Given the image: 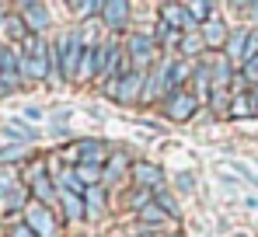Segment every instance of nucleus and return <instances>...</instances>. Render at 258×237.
I'll list each match as a JSON object with an SVG mask.
<instances>
[{
    "mask_svg": "<svg viewBox=\"0 0 258 237\" xmlns=\"http://www.w3.org/2000/svg\"><path fill=\"white\" fill-rule=\"evenodd\" d=\"M84 32L77 28V32H70V35H63V42H56V52H59V67H63V74L67 77H77V70H81V60H84Z\"/></svg>",
    "mask_w": 258,
    "mask_h": 237,
    "instance_id": "nucleus-1",
    "label": "nucleus"
},
{
    "mask_svg": "<svg viewBox=\"0 0 258 237\" xmlns=\"http://www.w3.org/2000/svg\"><path fill=\"white\" fill-rule=\"evenodd\" d=\"M21 74L35 80H42L49 74V45L42 39H28V49L21 56Z\"/></svg>",
    "mask_w": 258,
    "mask_h": 237,
    "instance_id": "nucleus-2",
    "label": "nucleus"
},
{
    "mask_svg": "<svg viewBox=\"0 0 258 237\" xmlns=\"http://www.w3.org/2000/svg\"><path fill=\"white\" fill-rule=\"evenodd\" d=\"M143 84H147V74H136V70H129L122 80H108V94H115L119 101H136V94L143 91Z\"/></svg>",
    "mask_w": 258,
    "mask_h": 237,
    "instance_id": "nucleus-3",
    "label": "nucleus"
},
{
    "mask_svg": "<svg viewBox=\"0 0 258 237\" xmlns=\"http://www.w3.org/2000/svg\"><path fill=\"white\" fill-rule=\"evenodd\" d=\"M25 223H28L39 237H52L56 234V220H52V213L45 209L42 202H32V206L25 209Z\"/></svg>",
    "mask_w": 258,
    "mask_h": 237,
    "instance_id": "nucleus-4",
    "label": "nucleus"
},
{
    "mask_svg": "<svg viewBox=\"0 0 258 237\" xmlns=\"http://www.w3.org/2000/svg\"><path fill=\"white\" fill-rule=\"evenodd\" d=\"M164 108H168V115H171L174 122H185V118L196 115V108H199V98H196V94H185V91H171Z\"/></svg>",
    "mask_w": 258,
    "mask_h": 237,
    "instance_id": "nucleus-5",
    "label": "nucleus"
},
{
    "mask_svg": "<svg viewBox=\"0 0 258 237\" xmlns=\"http://www.w3.org/2000/svg\"><path fill=\"white\" fill-rule=\"evenodd\" d=\"M150 56H154V39H147V35H133L129 39V60H133L136 74H143L150 67Z\"/></svg>",
    "mask_w": 258,
    "mask_h": 237,
    "instance_id": "nucleus-6",
    "label": "nucleus"
},
{
    "mask_svg": "<svg viewBox=\"0 0 258 237\" xmlns=\"http://www.w3.org/2000/svg\"><path fill=\"white\" fill-rule=\"evenodd\" d=\"M21 14H25V25L32 32H45L49 28V11L42 4H21Z\"/></svg>",
    "mask_w": 258,
    "mask_h": 237,
    "instance_id": "nucleus-7",
    "label": "nucleus"
},
{
    "mask_svg": "<svg viewBox=\"0 0 258 237\" xmlns=\"http://www.w3.org/2000/svg\"><path fill=\"white\" fill-rule=\"evenodd\" d=\"M136 182L147 185V189H154V192H161V185H164V171H161L157 164H136Z\"/></svg>",
    "mask_w": 258,
    "mask_h": 237,
    "instance_id": "nucleus-8",
    "label": "nucleus"
},
{
    "mask_svg": "<svg viewBox=\"0 0 258 237\" xmlns=\"http://www.w3.org/2000/svg\"><path fill=\"white\" fill-rule=\"evenodd\" d=\"M101 14H105V25H108V28H122V25H126L129 18V4L126 0H115V4H105V7H101Z\"/></svg>",
    "mask_w": 258,
    "mask_h": 237,
    "instance_id": "nucleus-9",
    "label": "nucleus"
},
{
    "mask_svg": "<svg viewBox=\"0 0 258 237\" xmlns=\"http://www.w3.org/2000/svg\"><path fill=\"white\" fill-rule=\"evenodd\" d=\"M77 154H81V164H101L105 160V143L101 140H84V143H77Z\"/></svg>",
    "mask_w": 258,
    "mask_h": 237,
    "instance_id": "nucleus-10",
    "label": "nucleus"
},
{
    "mask_svg": "<svg viewBox=\"0 0 258 237\" xmlns=\"http://www.w3.org/2000/svg\"><path fill=\"white\" fill-rule=\"evenodd\" d=\"M164 21H168L171 28H178V25H181V28H196V21L188 18V7H178V4H168V7H164Z\"/></svg>",
    "mask_w": 258,
    "mask_h": 237,
    "instance_id": "nucleus-11",
    "label": "nucleus"
},
{
    "mask_svg": "<svg viewBox=\"0 0 258 237\" xmlns=\"http://www.w3.org/2000/svg\"><path fill=\"white\" fill-rule=\"evenodd\" d=\"M203 42H206V45H220V42H227V25H223L220 18H210V21L203 25Z\"/></svg>",
    "mask_w": 258,
    "mask_h": 237,
    "instance_id": "nucleus-12",
    "label": "nucleus"
},
{
    "mask_svg": "<svg viewBox=\"0 0 258 237\" xmlns=\"http://www.w3.org/2000/svg\"><path fill=\"white\" fill-rule=\"evenodd\" d=\"M258 108H255V101L248 98V94H241V98H234L230 105H227V115L230 118H248V115H255Z\"/></svg>",
    "mask_w": 258,
    "mask_h": 237,
    "instance_id": "nucleus-13",
    "label": "nucleus"
},
{
    "mask_svg": "<svg viewBox=\"0 0 258 237\" xmlns=\"http://www.w3.org/2000/svg\"><path fill=\"white\" fill-rule=\"evenodd\" d=\"M230 80V60L227 56H213V87H223Z\"/></svg>",
    "mask_w": 258,
    "mask_h": 237,
    "instance_id": "nucleus-14",
    "label": "nucleus"
},
{
    "mask_svg": "<svg viewBox=\"0 0 258 237\" xmlns=\"http://www.w3.org/2000/svg\"><path fill=\"white\" fill-rule=\"evenodd\" d=\"M59 199H63V209H67L70 220L84 216V202H81V196H74V192H59Z\"/></svg>",
    "mask_w": 258,
    "mask_h": 237,
    "instance_id": "nucleus-15",
    "label": "nucleus"
},
{
    "mask_svg": "<svg viewBox=\"0 0 258 237\" xmlns=\"http://www.w3.org/2000/svg\"><path fill=\"white\" fill-rule=\"evenodd\" d=\"M14 192H18V174L7 171V167H0V199L14 196Z\"/></svg>",
    "mask_w": 258,
    "mask_h": 237,
    "instance_id": "nucleus-16",
    "label": "nucleus"
},
{
    "mask_svg": "<svg viewBox=\"0 0 258 237\" xmlns=\"http://www.w3.org/2000/svg\"><path fill=\"white\" fill-rule=\"evenodd\" d=\"M59 185H67L63 192H74V196H81V192H84V196H87V189H84V182L77 178V171H63V178H59Z\"/></svg>",
    "mask_w": 258,
    "mask_h": 237,
    "instance_id": "nucleus-17",
    "label": "nucleus"
},
{
    "mask_svg": "<svg viewBox=\"0 0 258 237\" xmlns=\"http://www.w3.org/2000/svg\"><path fill=\"white\" fill-rule=\"evenodd\" d=\"M77 178L87 182V189H94V182L101 178V167L98 164H77Z\"/></svg>",
    "mask_w": 258,
    "mask_h": 237,
    "instance_id": "nucleus-18",
    "label": "nucleus"
},
{
    "mask_svg": "<svg viewBox=\"0 0 258 237\" xmlns=\"http://www.w3.org/2000/svg\"><path fill=\"white\" fill-rule=\"evenodd\" d=\"M25 150H28L25 143H7V147L0 150V160H4V164H14V160L25 157Z\"/></svg>",
    "mask_w": 258,
    "mask_h": 237,
    "instance_id": "nucleus-19",
    "label": "nucleus"
},
{
    "mask_svg": "<svg viewBox=\"0 0 258 237\" xmlns=\"http://www.w3.org/2000/svg\"><path fill=\"white\" fill-rule=\"evenodd\" d=\"M251 39V32H234L230 35V45H227V52L230 56H244V42Z\"/></svg>",
    "mask_w": 258,
    "mask_h": 237,
    "instance_id": "nucleus-20",
    "label": "nucleus"
},
{
    "mask_svg": "<svg viewBox=\"0 0 258 237\" xmlns=\"http://www.w3.org/2000/svg\"><path fill=\"white\" fill-rule=\"evenodd\" d=\"M185 7H188L192 21H203V25H206V21H210V14H213V7H210V4H185Z\"/></svg>",
    "mask_w": 258,
    "mask_h": 237,
    "instance_id": "nucleus-21",
    "label": "nucleus"
},
{
    "mask_svg": "<svg viewBox=\"0 0 258 237\" xmlns=\"http://www.w3.org/2000/svg\"><path fill=\"white\" fill-rule=\"evenodd\" d=\"M157 42H161V45H174V42H178V28H171L168 21H161V28H157Z\"/></svg>",
    "mask_w": 258,
    "mask_h": 237,
    "instance_id": "nucleus-22",
    "label": "nucleus"
},
{
    "mask_svg": "<svg viewBox=\"0 0 258 237\" xmlns=\"http://www.w3.org/2000/svg\"><path fill=\"white\" fill-rule=\"evenodd\" d=\"M203 45H206L203 35H185V39H181V52H185V56H192V52H199Z\"/></svg>",
    "mask_w": 258,
    "mask_h": 237,
    "instance_id": "nucleus-23",
    "label": "nucleus"
},
{
    "mask_svg": "<svg viewBox=\"0 0 258 237\" xmlns=\"http://www.w3.org/2000/svg\"><path fill=\"white\" fill-rule=\"evenodd\" d=\"M49 185H52V182H49V178H35V196L42 199V202H52V189H49Z\"/></svg>",
    "mask_w": 258,
    "mask_h": 237,
    "instance_id": "nucleus-24",
    "label": "nucleus"
},
{
    "mask_svg": "<svg viewBox=\"0 0 258 237\" xmlns=\"http://www.w3.org/2000/svg\"><path fill=\"white\" fill-rule=\"evenodd\" d=\"M143 220H147V223H161V220H164V209H161V206H143Z\"/></svg>",
    "mask_w": 258,
    "mask_h": 237,
    "instance_id": "nucleus-25",
    "label": "nucleus"
},
{
    "mask_svg": "<svg viewBox=\"0 0 258 237\" xmlns=\"http://www.w3.org/2000/svg\"><path fill=\"white\" fill-rule=\"evenodd\" d=\"M7 136H18V140H35V133H32V129H25V126H18V122H14V126H7Z\"/></svg>",
    "mask_w": 258,
    "mask_h": 237,
    "instance_id": "nucleus-26",
    "label": "nucleus"
},
{
    "mask_svg": "<svg viewBox=\"0 0 258 237\" xmlns=\"http://www.w3.org/2000/svg\"><path fill=\"white\" fill-rule=\"evenodd\" d=\"M255 56H258V32L248 39V45H244V56H241V60H244V63H251Z\"/></svg>",
    "mask_w": 258,
    "mask_h": 237,
    "instance_id": "nucleus-27",
    "label": "nucleus"
},
{
    "mask_svg": "<svg viewBox=\"0 0 258 237\" xmlns=\"http://www.w3.org/2000/svg\"><path fill=\"white\" fill-rule=\"evenodd\" d=\"M21 202H25V192H21V189H18V192H14V196L0 199V209H14V206H21Z\"/></svg>",
    "mask_w": 258,
    "mask_h": 237,
    "instance_id": "nucleus-28",
    "label": "nucleus"
},
{
    "mask_svg": "<svg viewBox=\"0 0 258 237\" xmlns=\"http://www.w3.org/2000/svg\"><path fill=\"white\" fill-rule=\"evenodd\" d=\"M101 202H105L101 189H87V206H91V209H101Z\"/></svg>",
    "mask_w": 258,
    "mask_h": 237,
    "instance_id": "nucleus-29",
    "label": "nucleus"
},
{
    "mask_svg": "<svg viewBox=\"0 0 258 237\" xmlns=\"http://www.w3.org/2000/svg\"><path fill=\"white\" fill-rule=\"evenodd\" d=\"M157 199H161V209H168L171 216H174V213H178V202H174V199L168 196V192H157Z\"/></svg>",
    "mask_w": 258,
    "mask_h": 237,
    "instance_id": "nucleus-30",
    "label": "nucleus"
},
{
    "mask_svg": "<svg viewBox=\"0 0 258 237\" xmlns=\"http://www.w3.org/2000/svg\"><path fill=\"white\" fill-rule=\"evenodd\" d=\"M196 84H199V91H206V87H210V70H206V67H199V70H196Z\"/></svg>",
    "mask_w": 258,
    "mask_h": 237,
    "instance_id": "nucleus-31",
    "label": "nucleus"
},
{
    "mask_svg": "<svg viewBox=\"0 0 258 237\" xmlns=\"http://www.w3.org/2000/svg\"><path fill=\"white\" fill-rule=\"evenodd\" d=\"M119 171H122V157H115L112 164H108V171H105V182H108V178H119Z\"/></svg>",
    "mask_w": 258,
    "mask_h": 237,
    "instance_id": "nucleus-32",
    "label": "nucleus"
},
{
    "mask_svg": "<svg viewBox=\"0 0 258 237\" xmlns=\"http://www.w3.org/2000/svg\"><path fill=\"white\" fill-rule=\"evenodd\" d=\"M244 74H248V80H251V84H258V56L251 60V63H244Z\"/></svg>",
    "mask_w": 258,
    "mask_h": 237,
    "instance_id": "nucleus-33",
    "label": "nucleus"
},
{
    "mask_svg": "<svg viewBox=\"0 0 258 237\" xmlns=\"http://www.w3.org/2000/svg\"><path fill=\"white\" fill-rule=\"evenodd\" d=\"M11 237H39V234H35V230L25 223V227H14V230H11Z\"/></svg>",
    "mask_w": 258,
    "mask_h": 237,
    "instance_id": "nucleus-34",
    "label": "nucleus"
},
{
    "mask_svg": "<svg viewBox=\"0 0 258 237\" xmlns=\"http://www.w3.org/2000/svg\"><path fill=\"white\" fill-rule=\"evenodd\" d=\"M178 182H181V189H185V192L192 189V174H178Z\"/></svg>",
    "mask_w": 258,
    "mask_h": 237,
    "instance_id": "nucleus-35",
    "label": "nucleus"
},
{
    "mask_svg": "<svg viewBox=\"0 0 258 237\" xmlns=\"http://www.w3.org/2000/svg\"><path fill=\"white\" fill-rule=\"evenodd\" d=\"M248 206H251V209H255V213H258V199H255V196L248 199Z\"/></svg>",
    "mask_w": 258,
    "mask_h": 237,
    "instance_id": "nucleus-36",
    "label": "nucleus"
},
{
    "mask_svg": "<svg viewBox=\"0 0 258 237\" xmlns=\"http://www.w3.org/2000/svg\"><path fill=\"white\" fill-rule=\"evenodd\" d=\"M251 101H255V108H258V84H255V94H251Z\"/></svg>",
    "mask_w": 258,
    "mask_h": 237,
    "instance_id": "nucleus-37",
    "label": "nucleus"
},
{
    "mask_svg": "<svg viewBox=\"0 0 258 237\" xmlns=\"http://www.w3.org/2000/svg\"><path fill=\"white\" fill-rule=\"evenodd\" d=\"M0 25H4V7H0Z\"/></svg>",
    "mask_w": 258,
    "mask_h": 237,
    "instance_id": "nucleus-38",
    "label": "nucleus"
},
{
    "mask_svg": "<svg viewBox=\"0 0 258 237\" xmlns=\"http://www.w3.org/2000/svg\"><path fill=\"white\" fill-rule=\"evenodd\" d=\"M251 182H255V185H258V174H255V178H251Z\"/></svg>",
    "mask_w": 258,
    "mask_h": 237,
    "instance_id": "nucleus-39",
    "label": "nucleus"
},
{
    "mask_svg": "<svg viewBox=\"0 0 258 237\" xmlns=\"http://www.w3.org/2000/svg\"><path fill=\"white\" fill-rule=\"evenodd\" d=\"M255 14H258V4H255ZM255 21H258V18H255Z\"/></svg>",
    "mask_w": 258,
    "mask_h": 237,
    "instance_id": "nucleus-40",
    "label": "nucleus"
},
{
    "mask_svg": "<svg viewBox=\"0 0 258 237\" xmlns=\"http://www.w3.org/2000/svg\"><path fill=\"white\" fill-rule=\"evenodd\" d=\"M237 237H244V234H237Z\"/></svg>",
    "mask_w": 258,
    "mask_h": 237,
    "instance_id": "nucleus-41",
    "label": "nucleus"
}]
</instances>
